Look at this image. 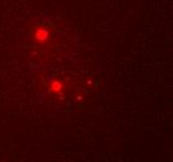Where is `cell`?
<instances>
[{"mask_svg":"<svg viewBox=\"0 0 173 162\" xmlns=\"http://www.w3.org/2000/svg\"><path fill=\"white\" fill-rule=\"evenodd\" d=\"M51 38V33L47 27H44V26H39L34 30V34H32V40L35 41V44H39V45H43V44H46L47 41L50 40Z\"/></svg>","mask_w":173,"mask_h":162,"instance_id":"1","label":"cell"},{"mask_svg":"<svg viewBox=\"0 0 173 162\" xmlns=\"http://www.w3.org/2000/svg\"><path fill=\"white\" fill-rule=\"evenodd\" d=\"M50 90L52 91V92H56V94H61L62 91H64V85L60 82V81H54L51 84V87Z\"/></svg>","mask_w":173,"mask_h":162,"instance_id":"2","label":"cell"}]
</instances>
